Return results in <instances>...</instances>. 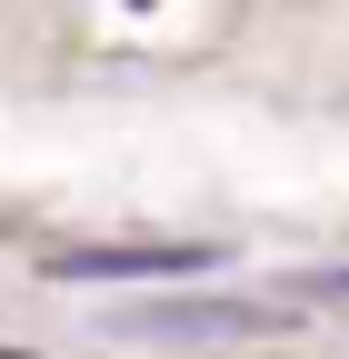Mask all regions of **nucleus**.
<instances>
[{
    "mask_svg": "<svg viewBox=\"0 0 349 359\" xmlns=\"http://www.w3.org/2000/svg\"><path fill=\"white\" fill-rule=\"evenodd\" d=\"M140 330H170V339H220V330H259V309H220V299H200V309H150Z\"/></svg>",
    "mask_w": 349,
    "mask_h": 359,
    "instance_id": "obj_2",
    "label": "nucleus"
},
{
    "mask_svg": "<svg viewBox=\"0 0 349 359\" xmlns=\"http://www.w3.org/2000/svg\"><path fill=\"white\" fill-rule=\"evenodd\" d=\"M50 269L60 280H190V269H210V250H70Z\"/></svg>",
    "mask_w": 349,
    "mask_h": 359,
    "instance_id": "obj_1",
    "label": "nucleus"
}]
</instances>
